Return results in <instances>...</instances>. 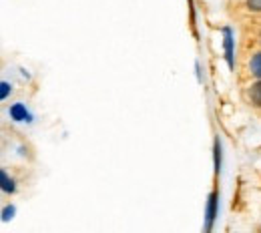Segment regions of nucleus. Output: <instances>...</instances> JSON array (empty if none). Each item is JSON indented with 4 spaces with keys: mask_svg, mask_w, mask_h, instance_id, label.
Wrapping results in <instances>:
<instances>
[{
    "mask_svg": "<svg viewBox=\"0 0 261 233\" xmlns=\"http://www.w3.org/2000/svg\"><path fill=\"white\" fill-rule=\"evenodd\" d=\"M245 6L249 12H255V14L261 12V0H245Z\"/></svg>",
    "mask_w": 261,
    "mask_h": 233,
    "instance_id": "obj_8",
    "label": "nucleus"
},
{
    "mask_svg": "<svg viewBox=\"0 0 261 233\" xmlns=\"http://www.w3.org/2000/svg\"><path fill=\"white\" fill-rule=\"evenodd\" d=\"M249 72H251V76L261 79V50L253 53V57L249 59Z\"/></svg>",
    "mask_w": 261,
    "mask_h": 233,
    "instance_id": "obj_7",
    "label": "nucleus"
},
{
    "mask_svg": "<svg viewBox=\"0 0 261 233\" xmlns=\"http://www.w3.org/2000/svg\"><path fill=\"white\" fill-rule=\"evenodd\" d=\"M0 185H2V191L4 193H14L16 191V181L12 177H8V173L4 169L0 171Z\"/></svg>",
    "mask_w": 261,
    "mask_h": 233,
    "instance_id": "obj_6",
    "label": "nucleus"
},
{
    "mask_svg": "<svg viewBox=\"0 0 261 233\" xmlns=\"http://www.w3.org/2000/svg\"><path fill=\"white\" fill-rule=\"evenodd\" d=\"M223 53H225V61H227L229 70L235 68V33L231 27H223Z\"/></svg>",
    "mask_w": 261,
    "mask_h": 233,
    "instance_id": "obj_2",
    "label": "nucleus"
},
{
    "mask_svg": "<svg viewBox=\"0 0 261 233\" xmlns=\"http://www.w3.org/2000/svg\"><path fill=\"white\" fill-rule=\"evenodd\" d=\"M217 215H219V191L213 189L207 197V205H205V223H203V231L211 233L215 227V221H217Z\"/></svg>",
    "mask_w": 261,
    "mask_h": 233,
    "instance_id": "obj_1",
    "label": "nucleus"
},
{
    "mask_svg": "<svg viewBox=\"0 0 261 233\" xmlns=\"http://www.w3.org/2000/svg\"><path fill=\"white\" fill-rule=\"evenodd\" d=\"M8 115H10V119H12L14 123H31V121H33V115H31V111L27 109L24 102H14V105H10Z\"/></svg>",
    "mask_w": 261,
    "mask_h": 233,
    "instance_id": "obj_3",
    "label": "nucleus"
},
{
    "mask_svg": "<svg viewBox=\"0 0 261 233\" xmlns=\"http://www.w3.org/2000/svg\"><path fill=\"white\" fill-rule=\"evenodd\" d=\"M0 89H2V91H0V99L4 100L6 97H8V95H10V91H12V85H10L8 81H2V83H0Z\"/></svg>",
    "mask_w": 261,
    "mask_h": 233,
    "instance_id": "obj_9",
    "label": "nucleus"
},
{
    "mask_svg": "<svg viewBox=\"0 0 261 233\" xmlns=\"http://www.w3.org/2000/svg\"><path fill=\"white\" fill-rule=\"evenodd\" d=\"M14 205H6L4 209H2V221H8V219H12V215H14Z\"/></svg>",
    "mask_w": 261,
    "mask_h": 233,
    "instance_id": "obj_10",
    "label": "nucleus"
},
{
    "mask_svg": "<svg viewBox=\"0 0 261 233\" xmlns=\"http://www.w3.org/2000/svg\"><path fill=\"white\" fill-rule=\"evenodd\" d=\"M221 159H223V155H221V139H219V135L213 139V167H215V175L219 177V173H221Z\"/></svg>",
    "mask_w": 261,
    "mask_h": 233,
    "instance_id": "obj_5",
    "label": "nucleus"
},
{
    "mask_svg": "<svg viewBox=\"0 0 261 233\" xmlns=\"http://www.w3.org/2000/svg\"><path fill=\"white\" fill-rule=\"evenodd\" d=\"M247 99H249V102H251L253 107L261 109V79H257L253 85H249V89H247Z\"/></svg>",
    "mask_w": 261,
    "mask_h": 233,
    "instance_id": "obj_4",
    "label": "nucleus"
}]
</instances>
